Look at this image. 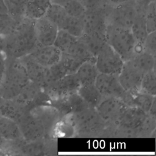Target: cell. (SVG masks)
<instances>
[{"mask_svg": "<svg viewBox=\"0 0 156 156\" xmlns=\"http://www.w3.org/2000/svg\"><path fill=\"white\" fill-rule=\"evenodd\" d=\"M34 21L24 17L10 34L3 37V53L6 58H21L29 54L38 45Z\"/></svg>", "mask_w": 156, "mask_h": 156, "instance_id": "obj_1", "label": "cell"}, {"mask_svg": "<svg viewBox=\"0 0 156 156\" xmlns=\"http://www.w3.org/2000/svg\"><path fill=\"white\" fill-rule=\"evenodd\" d=\"M29 81L21 60L5 57V68L0 81V97L14 99Z\"/></svg>", "mask_w": 156, "mask_h": 156, "instance_id": "obj_2", "label": "cell"}, {"mask_svg": "<svg viewBox=\"0 0 156 156\" xmlns=\"http://www.w3.org/2000/svg\"><path fill=\"white\" fill-rule=\"evenodd\" d=\"M105 37L107 43L121 56L124 62L132 57L133 49L137 41L130 29L108 24Z\"/></svg>", "mask_w": 156, "mask_h": 156, "instance_id": "obj_3", "label": "cell"}, {"mask_svg": "<svg viewBox=\"0 0 156 156\" xmlns=\"http://www.w3.org/2000/svg\"><path fill=\"white\" fill-rule=\"evenodd\" d=\"M68 116L71 117L73 126L79 132L90 133L99 132L108 124L101 118L94 107H89Z\"/></svg>", "mask_w": 156, "mask_h": 156, "instance_id": "obj_4", "label": "cell"}, {"mask_svg": "<svg viewBox=\"0 0 156 156\" xmlns=\"http://www.w3.org/2000/svg\"><path fill=\"white\" fill-rule=\"evenodd\" d=\"M136 7L135 0H129L115 5L108 11L107 23L130 29L136 15Z\"/></svg>", "mask_w": 156, "mask_h": 156, "instance_id": "obj_5", "label": "cell"}, {"mask_svg": "<svg viewBox=\"0 0 156 156\" xmlns=\"http://www.w3.org/2000/svg\"><path fill=\"white\" fill-rule=\"evenodd\" d=\"M124 62L121 56L107 43L96 55L95 65L99 73L119 74Z\"/></svg>", "mask_w": 156, "mask_h": 156, "instance_id": "obj_6", "label": "cell"}, {"mask_svg": "<svg viewBox=\"0 0 156 156\" xmlns=\"http://www.w3.org/2000/svg\"><path fill=\"white\" fill-rule=\"evenodd\" d=\"M80 86L79 82L74 73L67 74L56 81L48 83L43 86V88L51 101L77 92Z\"/></svg>", "mask_w": 156, "mask_h": 156, "instance_id": "obj_7", "label": "cell"}, {"mask_svg": "<svg viewBox=\"0 0 156 156\" xmlns=\"http://www.w3.org/2000/svg\"><path fill=\"white\" fill-rule=\"evenodd\" d=\"M14 99L25 107L27 110L35 105L50 101L43 87L30 80Z\"/></svg>", "mask_w": 156, "mask_h": 156, "instance_id": "obj_8", "label": "cell"}, {"mask_svg": "<svg viewBox=\"0 0 156 156\" xmlns=\"http://www.w3.org/2000/svg\"><path fill=\"white\" fill-rule=\"evenodd\" d=\"M23 138L27 142L41 140L47 133L40 121L29 110H27L17 122Z\"/></svg>", "mask_w": 156, "mask_h": 156, "instance_id": "obj_9", "label": "cell"}, {"mask_svg": "<svg viewBox=\"0 0 156 156\" xmlns=\"http://www.w3.org/2000/svg\"><path fill=\"white\" fill-rule=\"evenodd\" d=\"M149 115L142 109L127 106L114 125L124 130L139 132Z\"/></svg>", "mask_w": 156, "mask_h": 156, "instance_id": "obj_10", "label": "cell"}, {"mask_svg": "<svg viewBox=\"0 0 156 156\" xmlns=\"http://www.w3.org/2000/svg\"><path fill=\"white\" fill-rule=\"evenodd\" d=\"M109 10L105 7L91 10H87L82 20L84 34H105L107 26V15Z\"/></svg>", "mask_w": 156, "mask_h": 156, "instance_id": "obj_11", "label": "cell"}, {"mask_svg": "<svg viewBox=\"0 0 156 156\" xmlns=\"http://www.w3.org/2000/svg\"><path fill=\"white\" fill-rule=\"evenodd\" d=\"M145 73H146L129 59L124 62L118 74L119 81L125 91L138 90Z\"/></svg>", "mask_w": 156, "mask_h": 156, "instance_id": "obj_12", "label": "cell"}, {"mask_svg": "<svg viewBox=\"0 0 156 156\" xmlns=\"http://www.w3.org/2000/svg\"><path fill=\"white\" fill-rule=\"evenodd\" d=\"M127 105L118 98H103L96 109L101 118L107 124H114Z\"/></svg>", "mask_w": 156, "mask_h": 156, "instance_id": "obj_13", "label": "cell"}, {"mask_svg": "<svg viewBox=\"0 0 156 156\" xmlns=\"http://www.w3.org/2000/svg\"><path fill=\"white\" fill-rule=\"evenodd\" d=\"M94 85L103 98L113 97L122 99L126 93L119 81L118 74L99 73Z\"/></svg>", "mask_w": 156, "mask_h": 156, "instance_id": "obj_14", "label": "cell"}, {"mask_svg": "<svg viewBox=\"0 0 156 156\" xmlns=\"http://www.w3.org/2000/svg\"><path fill=\"white\" fill-rule=\"evenodd\" d=\"M29 110L40 120L47 133L62 118L58 111L50 102L40 104Z\"/></svg>", "mask_w": 156, "mask_h": 156, "instance_id": "obj_15", "label": "cell"}, {"mask_svg": "<svg viewBox=\"0 0 156 156\" xmlns=\"http://www.w3.org/2000/svg\"><path fill=\"white\" fill-rule=\"evenodd\" d=\"M34 30L38 44L52 45L58 29L44 16L34 21Z\"/></svg>", "mask_w": 156, "mask_h": 156, "instance_id": "obj_16", "label": "cell"}, {"mask_svg": "<svg viewBox=\"0 0 156 156\" xmlns=\"http://www.w3.org/2000/svg\"><path fill=\"white\" fill-rule=\"evenodd\" d=\"M61 54L60 51L53 44L48 46L38 44L29 55L42 66L48 68L59 61Z\"/></svg>", "mask_w": 156, "mask_h": 156, "instance_id": "obj_17", "label": "cell"}, {"mask_svg": "<svg viewBox=\"0 0 156 156\" xmlns=\"http://www.w3.org/2000/svg\"><path fill=\"white\" fill-rule=\"evenodd\" d=\"M20 59L26 68L29 80L43 87L46 83L48 68L37 62L29 54Z\"/></svg>", "mask_w": 156, "mask_h": 156, "instance_id": "obj_18", "label": "cell"}, {"mask_svg": "<svg viewBox=\"0 0 156 156\" xmlns=\"http://www.w3.org/2000/svg\"><path fill=\"white\" fill-rule=\"evenodd\" d=\"M155 99V96L138 90L126 91L121 99L127 106L138 107L147 113Z\"/></svg>", "mask_w": 156, "mask_h": 156, "instance_id": "obj_19", "label": "cell"}, {"mask_svg": "<svg viewBox=\"0 0 156 156\" xmlns=\"http://www.w3.org/2000/svg\"><path fill=\"white\" fill-rule=\"evenodd\" d=\"M146 6L145 4L136 2V15L130 27L134 38L137 42L140 43L143 42L148 34L144 16Z\"/></svg>", "mask_w": 156, "mask_h": 156, "instance_id": "obj_20", "label": "cell"}, {"mask_svg": "<svg viewBox=\"0 0 156 156\" xmlns=\"http://www.w3.org/2000/svg\"><path fill=\"white\" fill-rule=\"evenodd\" d=\"M27 109L15 99H5L0 97V115L9 118L16 122Z\"/></svg>", "mask_w": 156, "mask_h": 156, "instance_id": "obj_21", "label": "cell"}, {"mask_svg": "<svg viewBox=\"0 0 156 156\" xmlns=\"http://www.w3.org/2000/svg\"><path fill=\"white\" fill-rule=\"evenodd\" d=\"M0 133L7 141H16L24 139L18 123L13 119L1 115Z\"/></svg>", "mask_w": 156, "mask_h": 156, "instance_id": "obj_22", "label": "cell"}, {"mask_svg": "<svg viewBox=\"0 0 156 156\" xmlns=\"http://www.w3.org/2000/svg\"><path fill=\"white\" fill-rule=\"evenodd\" d=\"M99 74L95 62L91 61L83 62L75 73L80 85L94 83Z\"/></svg>", "mask_w": 156, "mask_h": 156, "instance_id": "obj_23", "label": "cell"}, {"mask_svg": "<svg viewBox=\"0 0 156 156\" xmlns=\"http://www.w3.org/2000/svg\"><path fill=\"white\" fill-rule=\"evenodd\" d=\"M77 38L85 44L91 54L95 57L107 44L105 34H83Z\"/></svg>", "mask_w": 156, "mask_h": 156, "instance_id": "obj_24", "label": "cell"}, {"mask_svg": "<svg viewBox=\"0 0 156 156\" xmlns=\"http://www.w3.org/2000/svg\"><path fill=\"white\" fill-rule=\"evenodd\" d=\"M77 93L90 107L94 108H96L103 99L94 83L80 85Z\"/></svg>", "mask_w": 156, "mask_h": 156, "instance_id": "obj_25", "label": "cell"}, {"mask_svg": "<svg viewBox=\"0 0 156 156\" xmlns=\"http://www.w3.org/2000/svg\"><path fill=\"white\" fill-rule=\"evenodd\" d=\"M51 4V0H29L25 17L35 20L44 16Z\"/></svg>", "mask_w": 156, "mask_h": 156, "instance_id": "obj_26", "label": "cell"}, {"mask_svg": "<svg viewBox=\"0 0 156 156\" xmlns=\"http://www.w3.org/2000/svg\"><path fill=\"white\" fill-rule=\"evenodd\" d=\"M63 100L65 103L68 116L80 112L90 107L77 92L70 93L64 97Z\"/></svg>", "mask_w": 156, "mask_h": 156, "instance_id": "obj_27", "label": "cell"}, {"mask_svg": "<svg viewBox=\"0 0 156 156\" xmlns=\"http://www.w3.org/2000/svg\"><path fill=\"white\" fill-rule=\"evenodd\" d=\"M68 15L63 6L51 3L46 12L44 16L55 24L58 29H62Z\"/></svg>", "mask_w": 156, "mask_h": 156, "instance_id": "obj_28", "label": "cell"}, {"mask_svg": "<svg viewBox=\"0 0 156 156\" xmlns=\"http://www.w3.org/2000/svg\"><path fill=\"white\" fill-rule=\"evenodd\" d=\"M66 52L82 62L86 61L95 62L96 61V57L91 54L85 44L79 38L72 44Z\"/></svg>", "mask_w": 156, "mask_h": 156, "instance_id": "obj_29", "label": "cell"}, {"mask_svg": "<svg viewBox=\"0 0 156 156\" xmlns=\"http://www.w3.org/2000/svg\"><path fill=\"white\" fill-rule=\"evenodd\" d=\"M29 0H4L7 12L16 22L25 17L26 9Z\"/></svg>", "mask_w": 156, "mask_h": 156, "instance_id": "obj_30", "label": "cell"}, {"mask_svg": "<svg viewBox=\"0 0 156 156\" xmlns=\"http://www.w3.org/2000/svg\"><path fill=\"white\" fill-rule=\"evenodd\" d=\"M77 39L67 31L63 29H58L53 45L61 52H66L72 44Z\"/></svg>", "mask_w": 156, "mask_h": 156, "instance_id": "obj_31", "label": "cell"}, {"mask_svg": "<svg viewBox=\"0 0 156 156\" xmlns=\"http://www.w3.org/2000/svg\"><path fill=\"white\" fill-rule=\"evenodd\" d=\"M62 29L76 38L81 37L84 34L83 24L82 18L68 15Z\"/></svg>", "mask_w": 156, "mask_h": 156, "instance_id": "obj_32", "label": "cell"}, {"mask_svg": "<svg viewBox=\"0 0 156 156\" xmlns=\"http://www.w3.org/2000/svg\"><path fill=\"white\" fill-rule=\"evenodd\" d=\"M140 90L150 95L156 96L155 68L145 73L141 79Z\"/></svg>", "mask_w": 156, "mask_h": 156, "instance_id": "obj_33", "label": "cell"}, {"mask_svg": "<svg viewBox=\"0 0 156 156\" xmlns=\"http://www.w3.org/2000/svg\"><path fill=\"white\" fill-rule=\"evenodd\" d=\"M145 21L148 34L156 31V4L155 1L148 3L145 9Z\"/></svg>", "mask_w": 156, "mask_h": 156, "instance_id": "obj_34", "label": "cell"}, {"mask_svg": "<svg viewBox=\"0 0 156 156\" xmlns=\"http://www.w3.org/2000/svg\"><path fill=\"white\" fill-rule=\"evenodd\" d=\"M59 62L66 70L68 74L75 73L83 63L67 52H62Z\"/></svg>", "mask_w": 156, "mask_h": 156, "instance_id": "obj_35", "label": "cell"}, {"mask_svg": "<svg viewBox=\"0 0 156 156\" xmlns=\"http://www.w3.org/2000/svg\"><path fill=\"white\" fill-rule=\"evenodd\" d=\"M68 74L66 70L64 68L61 63L58 61L57 63L51 65L47 68L46 83L56 81L66 75ZM45 84V85H46Z\"/></svg>", "mask_w": 156, "mask_h": 156, "instance_id": "obj_36", "label": "cell"}, {"mask_svg": "<svg viewBox=\"0 0 156 156\" xmlns=\"http://www.w3.org/2000/svg\"><path fill=\"white\" fill-rule=\"evenodd\" d=\"M18 23L7 13L0 14V35L4 37L10 34Z\"/></svg>", "mask_w": 156, "mask_h": 156, "instance_id": "obj_37", "label": "cell"}, {"mask_svg": "<svg viewBox=\"0 0 156 156\" xmlns=\"http://www.w3.org/2000/svg\"><path fill=\"white\" fill-rule=\"evenodd\" d=\"M63 7L69 16L76 18H82L87 11L79 0H70Z\"/></svg>", "mask_w": 156, "mask_h": 156, "instance_id": "obj_38", "label": "cell"}, {"mask_svg": "<svg viewBox=\"0 0 156 156\" xmlns=\"http://www.w3.org/2000/svg\"><path fill=\"white\" fill-rule=\"evenodd\" d=\"M144 51L156 57V31L149 33L143 42Z\"/></svg>", "mask_w": 156, "mask_h": 156, "instance_id": "obj_39", "label": "cell"}, {"mask_svg": "<svg viewBox=\"0 0 156 156\" xmlns=\"http://www.w3.org/2000/svg\"><path fill=\"white\" fill-rule=\"evenodd\" d=\"M85 8L86 10H91L102 7L101 4V0H79Z\"/></svg>", "mask_w": 156, "mask_h": 156, "instance_id": "obj_40", "label": "cell"}, {"mask_svg": "<svg viewBox=\"0 0 156 156\" xmlns=\"http://www.w3.org/2000/svg\"><path fill=\"white\" fill-rule=\"evenodd\" d=\"M5 64V57L4 53L0 54V81L1 80Z\"/></svg>", "mask_w": 156, "mask_h": 156, "instance_id": "obj_41", "label": "cell"}, {"mask_svg": "<svg viewBox=\"0 0 156 156\" xmlns=\"http://www.w3.org/2000/svg\"><path fill=\"white\" fill-rule=\"evenodd\" d=\"M156 98L154 100L147 114L152 118L156 119Z\"/></svg>", "mask_w": 156, "mask_h": 156, "instance_id": "obj_42", "label": "cell"}, {"mask_svg": "<svg viewBox=\"0 0 156 156\" xmlns=\"http://www.w3.org/2000/svg\"><path fill=\"white\" fill-rule=\"evenodd\" d=\"M7 13L4 0H0V14Z\"/></svg>", "mask_w": 156, "mask_h": 156, "instance_id": "obj_43", "label": "cell"}, {"mask_svg": "<svg viewBox=\"0 0 156 156\" xmlns=\"http://www.w3.org/2000/svg\"><path fill=\"white\" fill-rule=\"evenodd\" d=\"M70 0H51V3L57 4L58 5H60L62 6H63L66 2L69 1Z\"/></svg>", "mask_w": 156, "mask_h": 156, "instance_id": "obj_44", "label": "cell"}, {"mask_svg": "<svg viewBox=\"0 0 156 156\" xmlns=\"http://www.w3.org/2000/svg\"><path fill=\"white\" fill-rule=\"evenodd\" d=\"M7 141H5L3 138L2 136H1V133H0V149L3 150L6 147V144H7Z\"/></svg>", "mask_w": 156, "mask_h": 156, "instance_id": "obj_45", "label": "cell"}, {"mask_svg": "<svg viewBox=\"0 0 156 156\" xmlns=\"http://www.w3.org/2000/svg\"><path fill=\"white\" fill-rule=\"evenodd\" d=\"M112 3H113L114 4V5L119 4H121L123 2H125L129 0H109Z\"/></svg>", "mask_w": 156, "mask_h": 156, "instance_id": "obj_46", "label": "cell"}, {"mask_svg": "<svg viewBox=\"0 0 156 156\" xmlns=\"http://www.w3.org/2000/svg\"><path fill=\"white\" fill-rule=\"evenodd\" d=\"M136 2H140V3H142L143 4L147 5L148 3H149L150 2L152 1H155V0H135Z\"/></svg>", "mask_w": 156, "mask_h": 156, "instance_id": "obj_47", "label": "cell"}, {"mask_svg": "<svg viewBox=\"0 0 156 156\" xmlns=\"http://www.w3.org/2000/svg\"><path fill=\"white\" fill-rule=\"evenodd\" d=\"M3 53V37L0 35V54Z\"/></svg>", "mask_w": 156, "mask_h": 156, "instance_id": "obj_48", "label": "cell"}]
</instances>
